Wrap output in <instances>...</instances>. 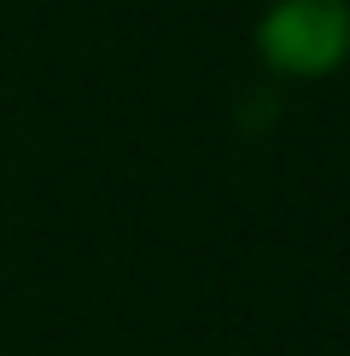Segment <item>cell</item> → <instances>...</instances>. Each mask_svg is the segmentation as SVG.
<instances>
[{"mask_svg": "<svg viewBox=\"0 0 350 356\" xmlns=\"http://www.w3.org/2000/svg\"><path fill=\"white\" fill-rule=\"evenodd\" d=\"M257 47L286 76H327L350 53V6L344 0H281L262 18Z\"/></svg>", "mask_w": 350, "mask_h": 356, "instance_id": "1", "label": "cell"}]
</instances>
